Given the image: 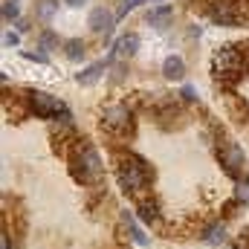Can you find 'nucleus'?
<instances>
[{"instance_id":"obj_1","label":"nucleus","mask_w":249,"mask_h":249,"mask_svg":"<svg viewBox=\"0 0 249 249\" xmlns=\"http://www.w3.org/2000/svg\"><path fill=\"white\" fill-rule=\"evenodd\" d=\"M154 165L139 157L136 151H116V180L124 188V194L142 200L148 197V188L154 183Z\"/></svg>"},{"instance_id":"obj_2","label":"nucleus","mask_w":249,"mask_h":249,"mask_svg":"<svg viewBox=\"0 0 249 249\" xmlns=\"http://www.w3.org/2000/svg\"><path fill=\"white\" fill-rule=\"evenodd\" d=\"M67 162H70L72 180L81 183V186H96V183L105 177V162H102L99 151H96L87 139H75V142L70 145Z\"/></svg>"},{"instance_id":"obj_3","label":"nucleus","mask_w":249,"mask_h":249,"mask_svg":"<svg viewBox=\"0 0 249 249\" xmlns=\"http://www.w3.org/2000/svg\"><path fill=\"white\" fill-rule=\"evenodd\" d=\"M212 75L217 84H223L226 90H232L238 81H244L249 75V53L247 47H220L212 55Z\"/></svg>"},{"instance_id":"obj_4","label":"nucleus","mask_w":249,"mask_h":249,"mask_svg":"<svg viewBox=\"0 0 249 249\" xmlns=\"http://www.w3.org/2000/svg\"><path fill=\"white\" fill-rule=\"evenodd\" d=\"M217 162L223 168L226 177H232L235 183L247 177V157H244V148L232 139H226L223 133L217 136Z\"/></svg>"},{"instance_id":"obj_5","label":"nucleus","mask_w":249,"mask_h":249,"mask_svg":"<svg viewBox=\"0 0 249 249\" xmlns=\"http://www.w3.org/2000/svg\"><path fill=\"white\" fill-rule=\"evenodd\" d=\"M102 130H107V133H113V136H133V130H136V119H133V110L127 107V105H107L105 110H102Z\"/></svg>"},{"instance_id":"obj_6","label":"nucleus","mask_w":249,"mask_h":249,"mask_svg":"<svg viewBox=\"0 0 249 249\" xmlns=\"http://www.w3.org/2000/svg\"><path fill=\"white\" fill-rule=\"evenodd\" d=\"M209 18L220 26L249 23V0H220L209 9Z\"/></svg>"},{"instance_id":"obj_7","label":"nucleus","mask_w":249,"mask_h":249,"mask_svg":"<svg viewBox=\"0 0 249 249\" xmlns=\"http://www.w3.org/2000/svg\"><path fill=\"white\" fill-rule=\"evenodd\" d=\"M26 110L35 113V116H41V119H58L64 110H67V105H64L58 96H53V93L29 90L26 93Z\"/></svg>"},{"instance_id":"obj_8","label":"nucleus","mask_w":249,"mask_h":249,"mask_svg":"<svg viewBox=\"0 0 249 249\" xmlns=\"http://www.w3.org/2000/svg\"><path fill=\"white\" fill-rule=\"evenodd\" d=\"M154 119H157L160 127L171 130V127H180L186 116H183L180 102H174V99H157V102H154Z\"/></svg>"},{"instance_id":"obj_9","label":"nucleus","mask_w":249,"mask_h":249,"mask_svg":"<svg viewBox=\"0 0 249 249\" xmlns=\"http://www.w3.org/2000/svg\"><path fill=\"white\" fill-rule=\"evenodd\" d=\"M136 217L145 223V226H160V206H157V200L154 197H142V200H136Z\"/></svg>"},{"instance_id":"obj_10","label":"nucleus","mask_w":249,"mask_h":249,"mask_svg":"<svg viewBox=\"0 0 249 249\" xmlns=\"http://www.w3.org/2000/svg\"><path fill=\"white\" fill-rule=\"evenodd\" d=\"M136 50H139V35L136 32H127V35H122L113 44V53H110L107 61H113V58H130V55H136Z\"/></svg>"},{"instance_id":"obj_11","label":"nucleus","mask_w":249,"mask_h":249,"mask_svg":"<svg viewBox=\"0 0 249 249\" xmlns=\"http://www.w3.org/2000/svg\"><path fill=\"white\" fill-rule=\"evenodd\" d=\"M87 26H90L96 35H102V32L107 35V32L113 29V15H110L105 6H99V9H93V12H90V18H87Z\"/></svg>"},{"instance_id":"obj_12","label":"nucleus","mask_w":249,"mask_h":249,"mask_svg":"<svg viewBox=\"0 0 249 249\" xmlns=\"http://www.w3.org/2000/svg\"><path fill=\"white\" fill-rule=\"evenodd\" d=\"M122 226L127 229V238H130V241H133L136 247H148V244H151V238H148V235L142 232V226H139V223L133 220V214H130L127 209H122Z\"/></svg>"},{"instance_id":"obj_13","label":"nucleus","mask_w":249,"mask_h":249,"mask_svg":"<svg viewBox=\"0 0 249 249\" xmlns=\"http://www.w3.org/2000/svg\"><path fill=\"white\" fill-rule=\"evenodd\" d=\"M200 241L209 244V247H220V244H226V223H223V220H212V223L203 229Z\"/></svg>"},{"instance_id":"obj_14","label":"nucleus","mask_w":249,"mask_h":249,"mask_svg":"<svg viewBox=\"0 0 249 249\" xmlns=\"http://www.w3.org/2000/svg\"><path fill=\"white\" fill-rule=\"evenodd\" d=\"M171 20H174V9H171L168 3H160V6H154V9L148 12V23L157 26V29H165Z\"/></svg>"},{"instance_id":"obj_15","label":"nucleus","mask_w":249,"mask_h":249,"mask_svg":"<svg viewBox=\"0 0 249 249\" xmlns=\"http://www.w3.org/2000/svg\"><path fill=\"white\" fill-rule=\"evenodd\" d=\"M162 75H165L168 81H183V78H186V61H183L180 55H168V58L162 61Z\"/></svg>"},{"instance_id":"obj_16","label":"nucleus","mask_w":249,"mask_h":249,"mask_svg":"<svg viewBox=\"0 0 249 249\" xmlns=\"http://www.w3.org/2000/svg\"><path fill=\"white\" fill-rule=\"evenodd\" d=\"M226 107H229V116H232L235 122H247L249 119V105L241 99V96L229 93V96H226Z\"/></svg>"},{"instance_id":"obj_17","label":"nucleus","mask_w":249,"mask_h":249,"mask_svg":"<svg viewBox=\"0 0 249 249\" xmlns=\"http://www.w3.org/2000/svg\"><path fill=\"white\" fill-rule=\"evenodd\" d=\"M102 72H105V64H90V67H84L81 72H75V81H78L81 87H93V84L102 78Z\"/></svg>"},{"instance_id":"obj_18","label":"nucleus","mask_w":249,"mask_h":249,"mask_svg":"<svg viewBox=\"0 0 249 249\" xmlns=\"http://www.w3.org/2000/svg\"><path fill=\"white\" fill-rule=\"evenodd\" d=\"M64 55H67L70 61H81V58L87 55L84 41H81V38H70V41H64Z\"/></svg>"},{"instance_id":"obj_19","label":"nucleus","mask_w":249,"mask_h":249,"mask_svg":"<svg viewBox=\"0 0 249 249\" xmlns=\"http://www.w3.org/2000/svg\"><path fill=\"white\" fill-rule=\"evenodd\" d=\"M55 12H58V3H55V0H38V3H35V15H38L41 20H53Z\"/></svg>"},{"instance_id":"obj_20","label":"nucleus","mask_w":249,"mask_h":249,"mask_svg":"<svg viewBox=\"0 0 249 249\" xmlns=\"http://www.w3.org/2000/svg\"><path fill=\"white\" fill-rule=\"evenodd\" d=\"M38 44H41V50H55V47H64L61 41H58V35H55V32H41Z\"/></svg>"},{"instance_id":"obj_21","label":"nucleus","mask_w":249,"mask_h":249,"mask_svg":"<svg viewBox=\"0 0 249 249\" xmlns=\"http://www.w3.org/2000/svg\"><path fill=\"white\" fill-rule=\"evenodd\" d=\"M3 18L6 20H18L20 18V3L18 0H6L3 3Z\"/></svg>"},{"instance_id":"obj_22","label":"nucleus","mask_w":249,"mask_h":249,"mask_svg":"<svg viewBox=\"0 0 249 249\" xmlns=\"http://www.w3.org/2000/svg\"><path fill=\"white\" fill-rule=\"evenodd\" d=\"M235 200H238V203H244V206L249 203V180H247V177L235 183Z\"/></svg>"},{"instance_id":"obj_23","label":"nucleus","mask_w":249,"mask_h":249,"mask_svg":"<svg viewBox=\"0 0 249 249\" xmlns=\"http://www.w3.org/2000/svg\"><path fill=\"white\" fill-rule=\"evenodd\" d=\"M142 0H122V6H119V12H116V18H124L127 12H133L136 6H139Z\"/></svg>"},{"instance_id":"obj_24","label":"nucleus","mask_w":249,"mask_h":249,"mask_svg":"<svg viewBox=\"0 0 249 249\" xmlns=\"http://www.w3.org/2000/svg\"><path fill=\"white\" fill-rule=\"evenodd\" d=\"M238 206H244V203H238V200H235V197H232V200H229V203H226V206H223V217H232V214H235V212H238Z\"/></svg>"},{"instance_id":"obj_25","label":"nucleus","mask_w":249,"mask_h":249,"mask_svg":"<svg viewBox=\"0 0 249 249\" xmlns=\"http://www.w3.org/2000/svg\"><path fill=\"white\" fill-rule=\"evenodd\" d=\"M23 55H26L29 61H38V64H47V61H50V55H47V53H23Z\"/></svg>"},{"instance_id":"obj_26","label":"nucleus","mask_w":249,"mask_h":249,"mask_svg":"<svg viewBox=\"0 0 249 249\" xmlns=\"http://www.w3.org/2000/svg\"><path fill=\"white\" fill-rule=\"evenodd\" d=\"M180 96H183L186 102H197V90H194L191 84H186V87H183V93H180Z\"/></svg>"},{"instance_id":"obj_27","label":"nucleus","mask_w":249,"mask_h":249,"mask_svg":"<svg viewBox=\"0 0 249 249\" xmlns=\"http://www.w3.org/2000/svg\"><path fill=\"white\" fill-rule=\"evenodd\" d=\"M124 72H127V67H124V64H119V67L113 70V78H110V81H113V84H119V81L124 78Z\"/></svg>"},{"instance_id":"obj_28","label":"nucleus","mask_w":249,"mask_h":249,"mask_svg":"<svg viewBox=\"0 0 249 249\" xmlns=\"http://www.w3.org/2000/svg\"><path fill=\"white\" fill-rule=\"evenodd\" d=\"M18 41H20L18 32H6V35H3V44H6V47H18Z\"/></svg>"},{"instance_id":"obj_29","label":"nucleus","mask_w":249,"mask_h":249,"mask_svg":"<svg viewBox=\"0 0 249 249\" xmlns=\"http://www.w3.org/2000/svg\"><path fill=\"white\" fill-rule=\"evenodd\" d=\"M0 247H3V249H15V247H12V238H9V232H6V229H3V238H0Z\"/></svg>"},{"instance_id":"obj_30","label":"nucleus","mask_w":249,"mask_h":249,"mask_svg":"<svg viewBox=\"0 0 249 249\" xmlns=\"http://www.w3.org/2000/svg\"><path fill=\"white\" fill-rule=\"evenodd\" d=\"M81 3H87V0H67V6H81Z\"/></svg>"},{"instance_id":"obj_31","label":"nucleus","mask_w":249,"mask_h":249,"mask_svg":"<svg viewBox=\"0 0 249 249\" xmlns=\"http://www.w3.org/2000/svg\"><path fill=\"white\" fill-rule=\"evenodd\" d=\"M235 249H249V247H244V244H241V247H235Z\"/></svg>"},{"instance_id":"obj_32","label":"nucleus","mask_w":249,"mask_h":249,"mask_svg":"<svg viewBox=\"0 0 249 249\" xmlns=\"http://www.w3.org/2000/svg\"><path fill=\"white\" fill-rule=\"evenodd\" d=\"M247 53H249V41H247Z\"/></svg>"},{"instance_id":"obj_33","label":"nucleus","mask_w":249,"mask_h":249,"mask_svg":"<svg viewBox=\"0 0 249 249\" xmlns=\"http://www.w3.org/2000/svg\"><path fill=\"white\" fill-rule=\"evenodd\" d=\"M154 3H160V0H154Z\"/></svg>"}]
</instances>
